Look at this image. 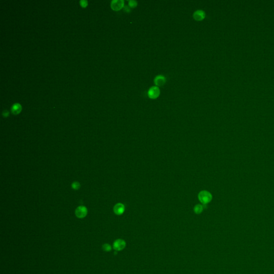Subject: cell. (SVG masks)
<instances>
[{
  "mask_svg": "<svg viewBox=\"0 0 274 274\" xmlns=\"http://www.w3.org/2000/svg\"><path fill=\"white\" fill-rule=\"evenodd\" d=\"M198 198L201 203L206 204L212 200V195L207 191H202L199 193Z\"/></svg>",
  "mask_w": 274,
  "mask_h": 274,
  "instance_id": "obj_1",
  "label": "cell"
},
{
  "mask_svg": "<svg viewBox=\"0 0 274 274\" xmlns=\"http://www.w3.org/2000/svg\"><path fill=\"white\" fill-rule=\"evenodd\" d=\"M126 243L125 241L122 239H116L113 243V248L116 251H120L123 250L126 247Z\"/></svg>",
  "mask_w": 274,
  "mask_h": 274,
  "instance_id": "obj_2",
  "label": "cell"
},
{
  "mask_svg": "<svg viewBox=\"0 0 274 274\" xmlns=\"http://www.w3.org/2000/svg\"><path fill=\"white\" fill-rule=\"evenodd\" d=\"M160 94V90L159 87L154 86L151 87L148 91V96L151 99H155L159 97Z\"/></svg>",
  "mask_w": 274,
  "mask_h": 274,
  "instance_id": "obj_3",
  "label": "cell"
},
{
  "mask_svg": "<svg viewBox=\"0 0 274 274\" xmlns=\"http://www.w3.org/2000/svg\"><path fill=\"white\" fill-rule=\"evenodd\" d=\"M124 7L123 0H113L111 2V8L115 11H118Z\"/></svg>",
  "mask_w": 274,
  "mask_h": 274,
  "instance_id": "obj_4",
  "label": "cell"
},
{
  "mask_svg": "<svg viewBox=\"0 0 274 274\" xmlns=\"http://www.w3.org/2000/svg\"><path fill=\"white\" fill-rule=\"evenodd\" d=\"M75 216L79 218H83L87 214V209L86 207L81 206L75 209Z\"/></svg>",
  "mask_w": 274,
  "mask_h": 274,
  "instance_id": "obj_5",
  "label": "cell"
},
{
  "mask_svg": "<svg viewBox=\"0 0 274 274\" xmlns=\"http://www.w3.org/2000/svg\"><path fill=\"white\" fill-rule=\"evenodd\" d=\"M193 17L195 21H201L206 17V13L203 10H198L194 13Z\"/></svg>",
  "mask_w": 274,
  "mask_h": 274,
  "instance_id": "obj_6",
  "label": "cell"
},
{
  "mask_svg": "<svg viewBox=\"0 0 274 274\" xmlns=\"http://www.w3.org/2000/svg\"><path fill=\"white\" fill-rule=\"evenodd\" d=\"M154 81L156 86H162L166 83V78L164 75H160L155 77Z\"/></svg>",
  "mask_w": 274,
  "mask_h": 274,
  "instance_id": "obj_7",
  "label": "cell"
},
{
  "mask_svg": "<svg viewBox=\"0 0 274 274\" xmlns=\"http://www.w3.org/2000/svg\"><path fill=\"white\" fill-rule=\"evenodd\" d=\"M125 210L124 205L122 203H117L114 207V212L117 215H120L123 214Z\"/></svg>",
  "mask_w": 274,
  "mask_h": 274,
  "instance_id": "obj_8",
  "label": "cell"
},
{
  "mask_svg": "<svg viewBox=\"0 0 274 274\" xmlns=\"http://www.w3.org/2000/svg\"><path fill=\"white\" fill-rule=\"evenodd\" d=\"M22 110V106L18 103H15L14 105H13V106L11 107V112L12 113L14 114V115H17V114H19L21 111Z\"/></svg>",
  "mask_w": 274,
  "mask_h": 274,
  "instance_id": "obj_9",
  "label": "cell"
},
{
  "mask_svg": "<svg viewBox=\"0 0 274 274\" xmlns=\"http://www.w3.org/2000/svg\"><path fill=\"white\" fill-rule=\"evenodd\" d=\"M203 206L201 205H197L194 208V212L197 214H200L203 211Z\"/></svg>",
  "mask_w": 274,
  "mask_h": 274,
  "instance_id": "obj_10",
  "label": "cell"
},
{
  "mask_svg": "<svg viewBox=\"0 0 274 274\" xmlns=\"http://www.w3.org/2000/svg\"><path fill=\"white\" fill-rule=\"evenodd\" d=\"M102 249L106 252H110L111 251L112 248L109 244H105L102 245Z\"/></svg>",
  "mask_w": 274,
  "mask_h": 274,
  "instance_id": "obj_11",
  "label": "cell"
},
{
  "mask_svg": "<svg viewBox=\"0 0 274 274\" xmlns=\"http://www.w3.org/2000/svg\"><path fill=\"white\" fill-rule=\"evenodd\" d=\"M138 5L136 1L134 0H130L128 1V6L130 8H136Z\"/></svg>",
  "mask_w": 274,
  "mask_h": 274,
  "instance_id": "obj_12",
  "label": "cell"
},
{
  "mask_svg": "<svg viewBox=\"0 0 274 274\" xmlns=\"http://www.w3.org/2000/svg\"><path fill=\"white\" fill-rule=\"evenodd\" d=\"M80 187V185L79 183L77 181H75L74 183H73L72 184V189H73L74 190H78Z\"/></svg>",
  "mask_w": 274,
  "mask_h": 274,
  "instance_id": "obj_13",
  "label": "cell"
},
{
  "mask_svg": "<svg viewBox=\"0 0 274 274\" xmlns=\"http://www.w3.org/2000/svg\"><path fill=\"white\" fill-rule=\"evenodd\" d=\"M80 5L82 7L85 8L88 5V2L86 0H81L80 1Z\"/></svg>",
  "mask_w": 274,
  "mask_h": 274,
  "instance_id": "obj_14",
  "label": "cell"
},
{
  "mask_svg": "<svg viewBox=\"0 0 274 274\" xmlns=\"http://www.w3.org/2000/svg\"><path fill=\"white\" fill-rule=\"evenodd\" d=\"M2 115L3 116V117H8L9 115V111H3V112L2 113Z\"/></svg>",
  "mask_w": 274,
  "mask_h": 274,
  "instance_id": "obj_15",
  "label": "cell"
},
{
  "mask_svg": "<svg viewBox=\"0 0 274 274\" xmlns=\"http://www.w3.org/2000/svg\"><path fill=\"white\" fill-rule=\"evenodd\" d=\"M124 10H125V11L128 12H128H130V8H128V7H127V6H125V7H124Z\"/></svg>",
  "mask_w": 274,
  "mask_h": 274,
  "instance_id": "obj_16",
  "label": "cell"
}]
</instances>
